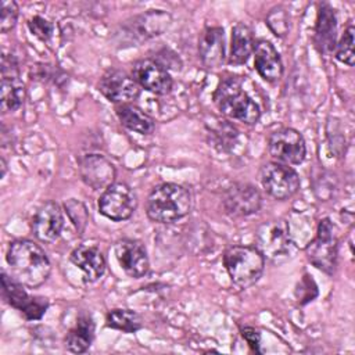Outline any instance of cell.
<instances>
[{
    "label": "cell",
    "instance_id": "1f68e13d",
    "mask_svg": "<svg viewBox=\"0 0 355 355\" xmlns=\"http://www.w3.org/2000/svg\"><path fill=\"white\" fill-rule=\"evenodd\" d=\"M28 28H29L31 33L42 42H47L53 36V32H54L53 24L40 15L32 17L28 21Z\"/></svg>",
    "mask_w": 355,
    "mask_h": 355
},
{
    "label": "cell",
    "instance_id": "7a4b0ae2",
    "mask_svg": "<svg viewBox=\"0 0 355 355\" xmlns=\"http://www.w3.org/2000/svg\"><path fill=\"white\" fill-rule=\"evenodd\" d=\"M193 197L187 187L179 183H159L150 191L146 202V214L157 223H172L190 214Z\"/></svg>",
    "mask_w": 355,
    "mask_h": 355
},
{
    "label": "cell",
    "instance_id": "ffe728a7",
    "mask_svg": "<svg viewBox=\"0 0 355 355\" xmlns=\"http://www.w3.org/2000/svg\"><path fill=\"white\" fill-rule=\"evenodd\" d=\"M337 39V18L333 7L327 3L319 6L313 43L318 51L323 55H330L334 51Z\"/></svg>",
    "mask_w": 355,
    "mask_h": 355
},
{
    "label": "cell",
    "instance_id": "7402d4cb",
    "mask_svg": "<svg viewBox=\"0 0 355 355\" xmlns=\"http://www.w3.org/2000/svg\"><path fill=\"white\" fill-rule=\"evenodd\" d=\"M94 322L90 313L80 312L76 324L65 336V348L73 354L86 352L94 338Z\"/></svg>",
    "mask_w": 355,
    "mask_h": 355
},
{
    "label": "cell",
    "instance_id": "5b68a950",
    "mask_svg": "<svg viewBox=\"0 0 355 355\" xmlns=\"http://www.w3.org/2000/svg\"><path fill=\"white\" fill-rule=\"evenodd\" d=\"M255 247L263 258L277 265L290 261L297 252V245L284 219L263 222L255 233Z\"/></svg>",
    "mask_w": 355,
    "mask_h": 355
},
{
    "label": "cell",
    "instance_id": "9a60e30c",
    "mask_svg": "<svg viewBox=\"0 0 355 355\" xmlns=\"http://www.w3.org/2000/svg\"><path fill=\"white\" fill-rule=\"evenodd\" d=\"M115 258L122 270L133 279H140L150 269V259L146 247L135 239H121L115 243Z\"/></svg>",
    "mask_w": 355,
    "mask_h": 355
},
{
    "label": "cell",
    "instance_id": "52a82bcc",
    "mask_svg": "<svg viewBox=\"0 0 355 355\" xmlns=\"http://www.w3.org/2000/svg\"><path fill=\"white\" fill-rule=\"evenodd\" d=\"M98 211L103 216L114 222H122L129 219L137 208V196L135 190L123 183L114 182L110 184L97 201Z\"/></svg>",
    "mask_w": 355,
    "mask_h": 355
},
{
    "label": "cell",
    "instance_id": "e0dca14e",
    "mask_svg": "<svg viewBox=\"0 0 355 355\" xmlns=\"http://www.w3.org/2000/svg\"><path fill=\"white\" fill-rule=\"evenodd\" d=\"M62 227V208L55 201L43 202L32 219V232L35 237L42 243H54L61 236Z\"/></svg>",
    "mask_w": 355,
    "mask_h": 355
},
{
    "label": "cell",
    "instance_id": "f1b7e54d",
    "mask_svg": "<svg viewBox=\"0 0 355 355\" xmlns=\"http://www.w3.org/2000/svg\"><path fill=\"white\" fill-rule=\"evenodd\" d=\"M64 211L67 212V215H68L69 220L72 222L73 227L76 229L78 234H82L89 222V212H87L86 205L76 198H71L64 202Z\"/></svg>",
    "mask_w": 355,
    "mask_h": 355
},
{
    "label": "cell",
    "instance_id": "d6986e66",
    "mask_svg": "<svg viewBox=\"0 0 355 355\" xmlns=\"http://www.w3.org/2000/svg\"><path fill=\"white\" fill-rule=\"evenodd\" d=\"M254 67L259 76L266 82H276L282 78L284 67L276 47L266 39L254 43Z\"/></svg>",
    "mask_w": 355,
    "mask_h": 355
},
{
    "label": "cell",
    "instance_id": "7c38bea8",
    "mask_svg": "<svg viewBox=\"0 0 355 355\" xmlns=\"http://www.w3.org/2000/svg\"><path fill=\"white\" fill-rule=\"evenodd\" d=\"M98 92L114 104H129L140 96V86L132 75L111 68L98 80Z\"/></svg>",
    "mask_w": 355,
    "mask_h": 355
},
{
    "label": "cell",
    "instance_id": "3957f363",
    "mask_svg": "<svg viewBox=\"0 0 355 355\" xmlns=\"http://www.w3.org/2000/svg\"><path fill=\"white\" fill-rule=\"evenodd\" d=\"M214 103L222 115L245 125H255L261 118L259 105L243 89L237 76H226L219 82L214 93Z\"/></svg>",
    "mask_w": 355,
    "mask_h": 355
},
{
    "label": "cell",
    "instance_id": "4316f807",
    "mask_svg": "<svg viewBox=\"0 0 355 355\" xmlns=\"http://www.w3.org/2000/svg\"><path fill=\"white\" fill-rule=\"evenodd\" d=\"M216 122L218 123L211 126L208 130L209 141L219 151H229L239 137V130L229 121L222 119Z\"/></svg>",
    "mask_w": 355,
    "mask_h": 355
},
{
    "label": "cell",
    "instance_id": "cb8c5ba5",
    "mask_svg": "<svg viewBox=\"0 0 355 355\" xmlns=\"http://www.w3.org/2000/svg\"><path fill=\"white\" fill-rule=\"evenodd\" d=\"M254 35L248 25L244 22H237L232 28V40H230V53L229 64L230 65H243L248 61L254 50Z\"/></svg>",
    "mask_w": 355,
    "mask_h": 355
},
{
    "label": "cell",
    "instance_id": "4fadbf2b",
    "mask_svg": "<svg viewBox=\"0 0 355 355\" xmlns=\"http://www.w3.org/2000/svg\"><path fill=\"white\" fill-rule=\"evenodd\" d=\"M132 76L140 87L158 96L168 94L173 86L168 69L153 58L137 60L132 67Z\"/></svg>",
    "mask_w": 355,
    "mask_h": 355
},
{
    "label": "cell",
    "instance_id": "ba28073f",
    "mask_svg": "<svg viewBox=\"0 0 355 355\" xmlns=\"http://www.w3.org/2000/svg\"><path fill=\"white\" fill-rule=\"evenodd\" d=\"M305 254L308 261L331 275L336 269L337 262V241L334 237V226L329 218H323L318 223V230L315 239L305 247Z\"/></svg>",
    "mask_w": 355,
    "mask_h": 355
},
{
    "label": "cell",
    "instance_id": "d4e9b609",
    "mask_svg": "<svg viewBox=\"0 0 355 355\" xmlns=\"http://www.w3.org/2000/svg\"><path fill=\"white\" fill-rule=\"evenodd\" d=\"M26 89L19 76L1 78V93H0V108L3 114L14 112L24 104Z\"/></svg>",
    "mask_w": 355,
    "mask_h": 355
},
{
    "label": "cell",
    "instance_id": "6da1fadb",
    "mask_svg": "<svg viewBox=\"0 0 355 355\" xmlns=\"http://www.w3.org/2000/svg\"><path fill=\"white\" fill-rule=\"evenodd\" d=\"M11 276L28 288L42 286L50 276L51 263L44 250L29 239L10 243L6 255Z\"/></svg>",
    "mask_w": 355,
    "mask_h": 355
},
{
    "label": "cell",
    "instance_id": "484cf974",
    "mask_svg": "<svg viewBox=\"0 0 355 355\" xmlns=\"http://www.w3.org/2000/svg\"><path fill=\"white\" fill-rule=\"evenodd\" d=\"M105 324L122 333H136L143 327L140 315L129 308H114L105 315Z\"/></svg>",
    "mask_w": 355,
    "mask_h": 355
},
{
    "label": "cell",
    "instance_id": "f546056e",
    "mask_svg": "<svg viewBox=\"0 0 355 355\" xmlns=\"http://www.w3.org/2000/svg\"><path fill=\"white\" fill-rule=\"evenodd\" d=\"M266 25L277 37H284L290 31V17L282 6H275L266 15Z\"/></svg>",
    "mask_w": 355,
    "mask_h": 355
},
{
    "label": "cell",
    "instance_id": "5bb4252c",
    "mask_svg": "<svg viewBox=\"0 0 355 355\" xmlns=\"http://www.w3.org/2000/svg\"><path fill=\"white\" fill-rule=\"evenodd\" d=\"M261 205V193L250 183H234L223 194V208L234 218L257 214Z\"/></svg>",
    "mask_w": 355,
    "mask_h": 355
},
{
    "label": "cell",
    "instance_id": "277c9868",
    "mask_svg": "<svg viewBox=\"0 0 355 355\" xmlns=\"http://www.w3.org/2000/svg\"><path fill=\"white\" fill-rule=\"evenodd\" d=\"M223 266L234 286L247 288L262 276L265 258L255 245H232L223 252Z\"/></svg>",
    "mask_w": 355,
    "mask_h": 355
},
{
    "label": "cell",
    "instance_id": "8fae6325",
    "mask_svg": "<svg viewBox=\"0 0 355 355\" xmlns=\"http://www.w3.org/2000/svg\"><path fill=\"white\" fill-rule=\"evenodd\" d=\"M3 297L8 305L18 309L28 320H39L43 318L49 308V300L39 295H31L25 286L8 276L6 272L1 273Z\"/></svg>",
    "mask_w": 355,
    "mask_h": 355
},
{
    "label": "cell",
    "instance_id": "ac0fdd59",
    "mask_svg": "<svg viewBox=\"0 0 355 355\" xmlns=\"http://www.w3.org/2000/svg\"><path fill=\"white\" fill-rule=\"evenodd\" d=\"M198 57L208 69H216L225 62V31L220 26H207L198 36Z\"/></svg>",
    "mask_w": 355,
    "mask_h": 355
},
{
    "label": "cell",
    "instance_id": "603a6c76",
    "mask_svg": "<svg viewBox=\"0 0 355 355\" xmlns=\"http://www.w3.org/2000/svg\"><path fill=\"white\" fill-rule=\"evenodd\" d=\"M115 114L122 126L139 135H151L155 129V121L153 116L133 103L118 104L115 107Z\"/></svg>",
    "mask_w": 355,
    "mask_h": 355
},
{
    "label": "cell",
    "instance_id": "30bf717a",
    "mask_svg": "<svg viewBox=\"0 0 355 355\" xmlns=\"http://www.w3.org/2000/svg\"><path fill=\"white\" fill-rule=\"evenodd\" d=\"M259 179L265 191L276 200H287L293 197L301 186L300 175L290 165L276 161L266 162L259 172Z\"/></svg>",
    "mask_w": 355,
    "mask_h": 355
},
{
    "label": "cell",
    "instance_id": "8992f818",
    "mask_svg": "<svg viewBox=\"0 0 355 355\" xmlns=\"http://www.w3.org/2000/svg\"><path fill=\"white\" fill-rule=\"evenodd\" d=\"M171 21V15L164 10H148L132 17L116 32L118 43H122V46H139V43L165 32Z\"/></svg>",
    "mask_w": 355,
    "mask_h": 355
},
{
    "label": "cell",
    "instance_id": "2e32d148",
    "mask_svg": "<svg viewBox=\"0 0 355 355\" xmlns=\"http://www.w3.org/2000/svg\"><path fill=\"white\" fill-rule=\"evenodd\" d=\"M79 175L86 186L93 190L107 189L114 183L116 171L114 164L100 154H86L79 159Z\"/></svg>",
    "mask_w": 355,
    "mask_h": 355
},
{
    "label": "cell",
    "instance_id": "836d02e7",
    "mask_svg": "<svg viewBox=\"0 0 355 355\" xmlns=\"http://www.w3.org/2000/svg\"><path fill=\"white\" fill-rule=\"evenodd\" d=\"M241 337L245 340V343L248 344V347L254 351V352H262L261 351V333L251 326H245L240 329Z\"/></svg>",
    "mask_w": 355,
    "mask_h": 355
},
{
    "label": "cell",
    "instance_id": "9c48e42d",
    "mask_svg": "<svg viewBox=\"0 0 355 355\" xmlns=\"http://www.w3.org/2000/svg\"><path fill=\"white\" fill-rule=\"evenodd\" d=\"M270 157L284 165H298L305 159L306 144L301 132L294 128H280L268 137Z\"/></svg>",
    "mask_w": 355,
    "mask_h": 355
},
{
    "label": "cell",
    "instance_id": "83f0119b",
    "mask_svg": "<svg viewBox=\"0 0 355 355\" xmlns=\"http://www.w3.org/2000/svg\"><path fill=\"white\" fill-rule=\"evenodd\" d=\"M354 42H355V28L352 24H349L341 37L338 39V42L336 43L334 47V57L337 61L352 67L354 65V58H355V53H354Z\"/></svg>",
    "mask_w": 355,
    "mask_h": 355
},
{
    "label": "cell",
    "instance_id": "44dd1931",
    "mask_svg": "<svg viewBox=\"0 0 355 355\" xmlns=\"http://www.w3.org/2000/svg\"><path fill=\"white\" fill-rule=\"evenodd\" d=\"M71 262L79 268L86 282H97L105 272L107 263L103 252L96 245H78L69 255Z\"/></svg>",
    "mask_w": 355,
    "mask_h": 355
},
{
    "label": "cell",
    "instance_id": "d6a6232c",
    "mask_svg": "<svg viewBox=\"0 0 355 355\" xmlns=\"http://www.w3.org/2000/svg\"><path fill=\"white\" fill-rule=\"evenodd\" d=\"M19 76V62L14 54H3L1 57V78Z\"/></svg>",
    "mask_w": 355,
    "mask_h": 355
},
{
    "label": "cell",
    "instance_id": "4dcf8cb0",
    "mask_svg": "<svg viewBox=\"0 0 355 355\" xmlns=\"http://www.w3.org/2000/svg\"><path fill=\"white\" fill-rule=\"evenodd\" d=\"M18 19V6L12 0H3L0 8V31L1 33L10 32Z\"/></svg>",
    "mask_w": 355,
    "mask_h": 355
},
{
    "label": "cell",
    "instance_id": "e575fe53",
    "mask_svg": "<svg viewBox=\"0 0 355 355\" xmlns=\"http://www.w3.org/2000/svg\"><path fill=\"white\" fill-rule=\"evenodd\" d=\"M6 171H7V164H6L4 158H1V178L6 175Z\"/></svg>",
    "mask_w": 355,
    "mask_h": 355
}]
</instances>
